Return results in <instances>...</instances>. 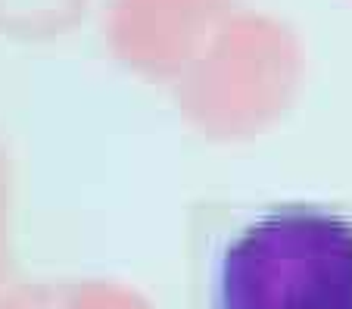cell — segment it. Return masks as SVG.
<instances>
[{
  "mask_svg": "<svg viewBox=\"0 0 352 309\" xmlns=\"http://www.w3.org/2000/svg\"><path fill=\"white\" fill-rule=\"evenodd\" d=\"M215 309H352V222L312 206L259 215L221 256Z\"/></svg>",
  "mask_w": 352,
  "mask_h": 309,
  "instance_id": "cell-1",
  "label": "cell"
}]
</instances>
